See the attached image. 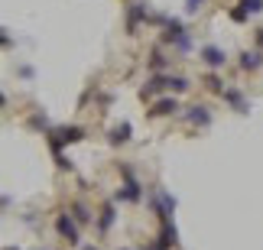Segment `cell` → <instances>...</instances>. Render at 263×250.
I'll return each instance as SVG.
<instances>
[{
    "label": "cell",
    "mask_w": 263,
    "mask_h": 250,
    "mask_svg": "<svg viewBox=\"0 0 263 250\" xmlns=\"http://www.w3.org/2000/svg\"><path fill=\"white\" fill-rule=\"evenodd\" d=\"M81 137H85V133L78 130V127H62V130L52 133V150L59 153V150H62V143H78Z\"/></svg>",
    "instance_id": "6da1fadb"
},
{
    "label": "cell",
    "mask_w": 263,
    "mask_h": 250,
    "mask_svg": "<svg viewBox=\"0 0 263 250\" xmlns=\"http://www.w3.org/2000/svg\"><path fill=\"white\" fill-rule=\"evenodd\" d=\"M55 231H59V234H62L68 244H78V228H75V221H72L68 215H59V221H55Z\"/></svg>",
    "instance_id": "7a4b0ae2"
},
{
    "label": "cell",
    "mask_w": 263,
    "mask_h": 250,
    "mask_svg": "<svg viewBox=\"0 0 263 250\" xmlns=\"http://www.w3.org/2000/svg\"><path fill=\"white\" fill-rule=\"evenodd\" d=\"M114 198H117V202H137V198H140V185L133 182V179H127V185H124Z\"/></svg>",
    "instance_id": "3957f363"
},
{
    "label": "cell",
    "mask_w": 263,
    "mask_h": 250,
    "mask_svg": "<svg viewBox=\"0 0 263 250\" xmlns=\"http://www.w3.org/2000/svg\"><path fill=\"white\" fill-rule=\"evenodd\" d=\"M186 117H188V124H201V127H205V124L211 120V114H208V108H192Z\"/></svg>",
    "instance_id": "277c9868"
},
{
    "label": "cell",
    "mask_w": 263,
    "mask_h": 250,
    "mask_svg": "<svg viewBox=\"0 0 263 250\" xmlns=\"http://www.w3.org/2000/svg\"><path fill=\"white\" fill-rule=\"evenodd\" d=\"M172 110H179V104H175L172 98H163V101H156L153 114H159V117H166V114H172Z\"/></svg>",
    "instance_id": "5b68a950"
},
{
    "label": "cell",
    "mask_w": 263,
    "mask_h": 250,
    "mask_svg": "<svg viewBox=\"0 0 263 250\" xmlns=\"http://www.w3.org/2000/svg\"><path fill=\"white\" fill-rule=\"evenodd\" d=\"M127 140H130V124H121L110 130V143H127Z\"/></svg>",
    "instance_id": "8992f818"
},
{
    "label": "cell",
    "mask_w": 263,
    "mask_h": 250,
    "mask_svg": "<svg viewBox=\"0 0 263 250\" xmlns=\"http://www.w3.org/2000/svg\"><path fill=\"white\" fill-rule=\"evenodd\" d=\"M205 59H208V65H224V52H221L218 46H208V49H205Z\"/></svg>",
    "instance_id": "52a82bcc"
},
{
    "label": "cell",
    "mask_w": 263,
    "mask_h": 250,
    "mask_svg": "<svg viewBox=\"0 0 263 250\" xmlns=\"http://www.w3.org/2000/svg\"><path fill=\"white\" fill-rule=\"evenodd\" d=\"M159 85H163V88H172V91H186V88H188V81H186V78H179V75H169V78H159Z\"/></svg>",
    "instance_id": "ba28073f"
},
{
    "label": "cell",
    "mask_w": 263,
    "mask_h": 250,
    "mask_svg": "<svg viewBox=\"0 0 263 250\" xmlns=\"http://www.w3.org/2000/svg\"><path fill=\"white\" fill-rule=\"evenodd\" d=\"M241 65L244 68H260L263 65V55L260 52H244L241 55Z\"/></svg>",
    "instance_id": "9c48e42d"
},
{
    "label": "cell",
    "mask_w": 263,
    "mask_h": 250,
    "mask_svg": "<svg viewBox=\"0 0 263 250\" xmlns=\"http://www.w3.org/2000/svg\"><path fill=\"white\" fill-rule=\"evenodd\" d=\"M72 211H75V218H72V221H78V224H88V221H91V211H88L85 205H75Z\"/></svg>",
    "instance_id": "30bf717a"
},
{
    "label": "cell",
    "mask_w": 263,
    "mask_h": 250,
    "mask_svg": "<svg viewBox=\"0 0 263 250\" xmlns=\"http://www.w3.org/2000/svg\"><path fill=\"white\" fill-rule=\"evenodd\" d=\"M241 10L247 13V16H250V13H260V10H263V0H244Z\"/></svg>",
    "instance_id": "8fae6325"
},
{
    "label": "cell",
    "mask_w": 263,
    "mask_h": 250,
    "mask_svg": "<svg viewBox=\"0 0 263 250\" xmlns=\"http://www.w3.org/2000/svg\"><path fill=\"white\" fill-rule=\"evenodd\" d=\"M110 224H114V205H108L104 211H101V231H108Z\"/></svg>",
    "instance_id": "7c38bea8"
},
{
    "label": "cell",
    "mask_w": 263,
    "mask_h": 250,
    "mask_svg": "<svg viewBox=\"0 0 263 250\" xmlns=\"http://www.w3.org/2000/svg\"><path fill=\"white\" fill-rule=\"evenodd\" d=\"M150 65H153L156 72H159V68H166V59H163V55H159V52H156L153 59H150Z\"/></svg>",
    "instance_id": "4fadbf2b"
},
{
    "label": "cell",
    "mask_w": 263,
    "mask_h": 250,
    "mask_svg": "<svg viewBox=\"0 0 263 250\" xmlns=\"http://www.w3.org/2000/svg\"><path fill=\"white\" fill-rule=\"evenodd\" d=\"M201 3H205V0H186V10H188V13H195Z\"/></svg>",
    "instance_id": "5bb4252c"
},
{
    "label": "cell",
    "mask_w": 263,
    "mask_h": 250,
    "mask_svg": "<svg viewBox=\"0 0 263 250\" xmlns=\"http://www.w3.org/2000/svg\"><path fill=\"white\" fill-rule=\"evenodd\" d=\"M30 124H36V127H46V124H49V120H46V117H43V114H36V117H33V120H30Z\"/></svg>",
    "instance_id": "9a60e30c"
},
{
    "label": "cell",
    "mask_w": 263,
    "mask_h": 250,
    "mask_svg": "<svg viewBox=\"0 0 263 250\" xmlns=\"http://www.w3.org/2000/svg\"><path fill=\"white\" fill-rule=\"evenodd\" d=\"M7 43H10V36H7L3 30H0V46H7Z\"/></svg>",
    "instance_id": "2e32d148"
},
{
    "label": "cell",
    "mask_w": 263,
    "mask_h": 250,
    "mask_svg": "<svg viewBox=\"0 0 263 250\" xmlns=\"http://www.w3.org/2000/svg\"><path fill=\"white\" fill-rule=\"evenodd\" d=\"M257 43H260V46H263V30H260V33H257Z\"/></svg>",
    "instance_id": "e0dca14e"
},
{
    "label": "cell",
    "mask_w": 263,
    "mask_h": 250,
    "mask_svg": "<svg viewBox=\"0 0 263 250\" xmlns=\"http://www.w3.org/2000/svg\"><path fill=\"white\" fill-rule=\"evenodd\" d=\"M0 108H3V94H0Z\"/></svg>",
    "instance_id": "ac0fdd59"
},
{
    "label": "cell",
    "mask_w": 263,
    "mask_h": 250,
    "mask_svg": "<svg viewBox=\"0 0 263 250\" xmlns=\"http://www.w3.org/2000/svg\"><path fill=\"white\" fill-rule=\"evenodd\" d=\"M85 250H94V247H85Z\"/></svg>",
    "instance_id": "d6986e66"
}]
</instances>
